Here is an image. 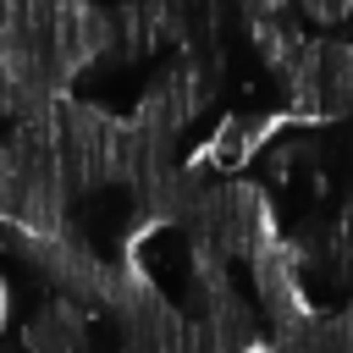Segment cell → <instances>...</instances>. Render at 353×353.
<instances>
[{
	"mask_svg": "<svg viewBox=\"0 0 353 353\" xmlns=\"http://www.w3.org/2000/svg\"><path fill=\"white\" fill-rule=\"evenodd\" d=\"M83 336H88V309H83L77 298H61V303L39 309V314L28 320V331H22L28 353H77Z\"/></svg>",
	"mask_w": 353,
	"mask_h": 353,
	"instance_id": "1",
	"label": "cell"
}]
</instances>
